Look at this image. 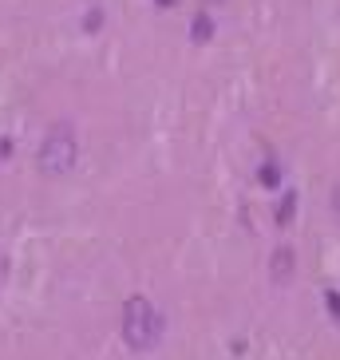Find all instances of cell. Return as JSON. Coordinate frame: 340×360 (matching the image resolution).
Here are the masks:
<instances>
[{
	"label": "cell",
	"instance_id": "cell-2",
	"mask_svg": "<svg viewBox=\"0 0 340 360\" xmlns=\"http://www.w3.org/2000/svg\"><path fill=\"white\" fill-rule=\"evenodd\" d=\"M123 337L131 349H155L162 337V313L147 297H131L123 309Z\"/></svg>",
	"mask_w": 340,
	"mask_h": 360
},
{
	"label": "cell",
	"instance_id": "cell-1",
	"mask_svg": "<svg viewBox=\"0 0 340 360\" xmlns=\"http://www.w3.org/2000/svg\"><path fill=\"white\" fill-rule=\"evenodd\" d=\"M75 162H79V139H75L72 123H55L40 147V170L48 179H64L75 170Z\"/></svg>",
	"mask_w": 340,
	"mask_h": 360
},
{
	"label": "cell",
	"instance_id": "cell-3",
	"mask_svg": "<svg viewBox=\"0 0 340 360\" xmlns=\"http://www.w3.org/2000/svg\"><path fill=\"white\" fill-rule=\"evenodd\" d=\"M293 265H297V254H293L289 245H277V254H273V281H289V277H293Z\"/></svg>",
	"mask_w": 340,
	"mask_h": 360
},
{
	"label": "cell",
	"instance_id": "cell-4",
	"mask_svg": "<svg viewBox=\"0 0 340 360\" xmlns=\"http://www.w3.org/2000/svg\"><path fill=\"white\" fill-rule=\"evenodd\" d=\"M332 206H336V214H340V186L332 191Z\"/></svg>",
	"mask_w": 340,
	"mask_h": 360
}]
</instances>
